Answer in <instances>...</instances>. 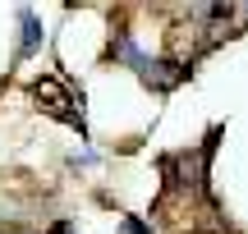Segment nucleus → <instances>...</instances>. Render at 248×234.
Returning <instances> with one entry per match:
<instances>
[{
	"label": "nucleus",
	"mask_w": 248,
	"mask_h": 234,
	"mask_svg": "<svg viewBox=\"0 0 248 234\" xmlns=\"http://www.w3.org/2000/svg\"><path fill=\"white\" fill-rule=\"evenodd\" d=\"M32 101H37V110L42 115H51V119H64V124H74L83 133V101L69 92V83L64 78H37L32 83Z\"/></svg>",
	"instance_id": "obj_1"
},
{
	"label": "nucleus",
	"mask_w": 248,
	"mask_h": 234,
	"mask_svg": "<svg viewBox=\"0 0 248 234\" xmlns=\"http://www.w3.org/2000/svg\"><path fill=\"white\" fill-rule=\"evenodd\" d=\"M18 18H23V55H32L37 42H42V23H37V14H28V9Z\"/></svg>",
	"instance_id": "obj_2"
},
{
	"label": "nucleus",
	"mask_w": 248,
	"mask_h": 234,
	"mask_svg": "<svg viewBox=\"0 0 248 234\" xmlns=\"http://www.w3.org/2000/svg\"><path fill=\"white\" fill-rule=\"evenodd\" d=\"M124 234H152L147 225H142V220L138 216H129V220H124Z\"/></svg>",
	"instance_id": "obj_3"
},
{
	"label": "nucleus",
	"mask_w": 248,
	"mask_h": 234,
	"mask_svg": "<svg viewBox=\"0 0 248 234\" xmlns=\"http://www.w3.org/2000/svg\"><path fill=\"white\" fill-rule=\"evenodd\" d=\"M51 234H74V225H69V220H55V225H51Z\"/></svg>",
	"instance_id": "obj_4"
}]
</instances>
